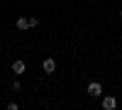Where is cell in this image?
Wrapping results in <instances>:
<instances>
[{"instance_id": "cell-6", "label": "cell", "mask_w": 122, "mask_h": 110, "mask_svg": "<svg viewBox=\"0 0 122 110\" xmlns=\"http://www.w3.org/2000/svg\"><path fill=\"white\" fill-rule=\"evenodd\" d=\"M120 17H122V10H120Z\"/></svg>"}, {"instance_id": "cell-3", "label": "cell", "mask_w": 122, "mask_h": 110, "mask_svg": "<svg viewBox=\"0 0 122 110\" xmlns=\"http://www.w3.org/2000/svg\"><path fill=\"white\" fill-rule=\"evenodd\" d=\"M103 108H105V110H115V108H117V98H112V95H103Z\"/></svg>"}, {"instance_id": "cell-5", "label": "cell", "mask_w": 122, "mask_h": 110, "mask_svg": "<svg viewBox=\"0 0 122 110\" xmlns=\"http://www.w3.org/2000/svg\"><path fill=\"white\" fill-rule=\"evenodd\" d=\"M17 29H29V17H17Z\"/></svg>"}, {"instance_id": "cell-4", "label": "cell", "mask_w": 122, "mask_h": 110, "mask_svg": "<svg viewBox=\"0 0 122 110\" xmlns=\"http://www.w3.org/2000/svg\"><path fill=\"white\" fill-rule=\"evenodd\" d=\"M56 71V61L54 59H44V73H54Z\"/></svg>"}, {"instance_id": "cell-2", "label": "cell", "mask_w": 122, "mask_h": 110, "mask_svg": "<svg viewBox=\"0 0 122 110\" xmlns=\"http://www.w3.org/2000/svg\"><path fill=\"white\" fill-rule=\"evenodd\" d=\"M25 71H27V64L22 61V59H17V61H12V73H15V76H22Z\"/></svg>"}, {"instance_id": "cell-7", "label": "cell", "mask_w": 122, "mask_h": 110, "mask_svg": "<svg viewBox=\"0 0 122 110\" xmlns=\"http://www.w3.org/2000/svg\"><path fill=\"white\" fill-rule=\"evenodd\" d=\"M0 52H3V47H0Z\"/></svg>"}, {"instance_id": "cell-1", "label": "cell", "mask_w": 122, "mask_h": 110, "mask_svg": "<svg viewBox=\"0 0 122 110\" xmlns=\"http://www.w3.org/2000/svg\"><path fill=\"white\" fill-rule=\"evenodd\" d=\"M88 95L90 98H100V95H103V83H98V81L88 83Z\"/></svg>"}]
</instances>
